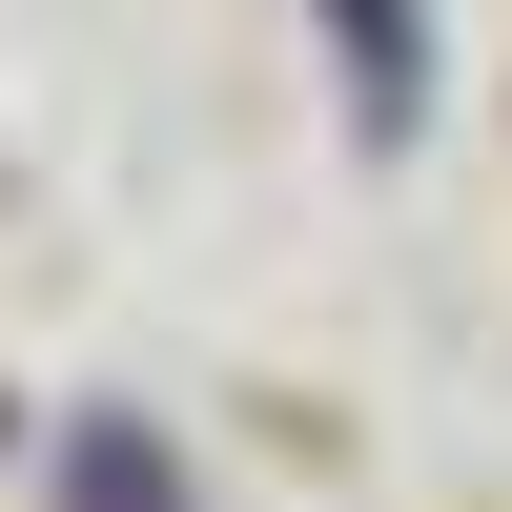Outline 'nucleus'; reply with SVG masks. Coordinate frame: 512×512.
I'll list each match as a JSON object with an SVG mask.
<instances>
[{
    "instance_id": "f257e3e1",
    "label": "nucleus",
    "mask_w": 512,
    "mask_h": 512,
    "mask_svg": "<svg viewBox=\"0 0 512 512\" xmlns=\"http://www.w3.org/2000/svg\"><path fill=\"white\" fill-rule=\"evenodd\" d=\"M328 21H349V123L410 144V123H431V21H410V0H328Z\"/></svg>"
}]
</instances>
